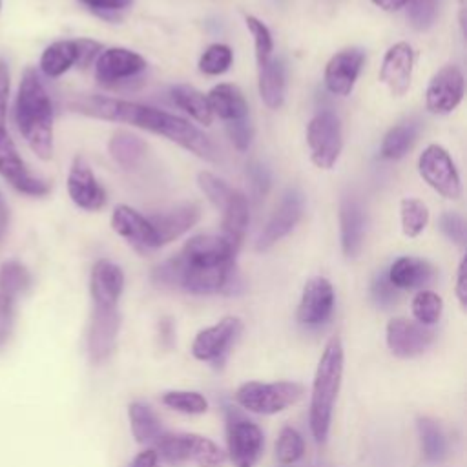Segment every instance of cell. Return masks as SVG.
Listing matches in <instances>:
<instances>
[{"label":"cell","instance_id":"cell-29","mask_svg":"<svg viewBox=\"0 0 467 467\" xmlns=\"http://www.w3.org/2000/svg\"><path fill=\"white\" fill-rule=\"evenodd\" d=\"M78 62V46L75 40H57L49 44L40 55V71L49 77L57 78L69 71Z\"/></svg>","mask_w":467,"mask_h":467},{"label":"cell","instance_id":"cell-17","mask_svg":"<svg viewBox=\"0 0 467 467\" xmlns=\"http://www.w3.org/2000/svg\"><path fill=\"white\" fill-rule=\"evenodd\" d=\"M67 193L71 201L88 212H97L106 204V192L99 184L89 164L78 155L73 159L67 173Z\"/></svg>","mask_w":467,"mask_h":467},{"label":"cell","instance_id":"cell-34","mask_svg":"<svg viewBox=\"0 0 467 467\" xmlns=\"http://www.w3.org/2000/svg\"><path fill=\"white\" fill-rule=\"evenodd\" d=\"M171 99H173V102H175L181 109H184L186 113H190V117L195 119L199 124H204V126H210V124H212L213 115H212L208 99H206L204 93H201V91L195 89L193 86H186V84L175 86V88L171 89Z\"/></svg>","mask_w":467,"mask_h":467},{"label":"cell","instance_id":"cell-35","mask_svg":"<svg viewBox=\"0 0 467 467\" xmlns=\"http://www.w3.org/2000/svg\"><path fill=\"white\" fill-rule=\"evenodd\" d=\"M400 215H401V230L407 237H418L429 223L427 206L414 197L401 199Z\"/></svg>","mask_w":467,"mask_h":467},{"label":"cell","instance_id":"cell-2","mask_svg":"<svg viewBox=\"0 0 467 467\" xmlns=\"http://www.w3.org/2000/svg\"><path fill=\"white\" fill-rule=\"evenodd\" d=\"M15 122L31 151L49 161L53 157V102L35 67H26L15 100Z\"/></svg>","mask_w":467,"mask_h":467},{"label":"cell","instance_id":"cell-51","mask_svg":"<svg viewBox=\"0 0 467 467\" xmlns=\"http://www.w3.org/2000/svg\"><path fill=\"white\" fill-rule=\"evenodd\" d=\"M82 5L89 7L91 11H120L131 4V0H78Z\"/></svg>","mask_w":467,"mask_h":467},{"label":"cell","instance_id":"cell-18","mask_svg":"<svg viewBox=\"0 0 467 467\" xmlns=\"http://www.w3.org/2000/svg\"><path fill=\"white\" fill-rule=\"evenodd\" d=\"M301 215H303V197L299 192L290 190L281 199L279 206L275 208V212L268 219L266 226L263 228V232L255 243V248L259 252L268 250L272 244H275L279 239H283L296 228Z\"/></svg>","mask_w":467,"mask_h":467},{"label":"cell","instance_id":"cell-1","mask_svg":"<svg viewBox=\"0 0 467 467\" xmlns=\"http://www.w3.org/2000/svg\"><path fill=\"white\" fill-rule=\"evenodd\" d=\"M66 106L71 111L86 117L111 120V122H126V124L148 130L151 133L162 135L177 142L179 146H182L184 150L192 151L201 159L217 161L215 146L199 128L162 109L142 106L139 102H130L122 99H109L102 95H73L66 102Z\"/></svg>","mask_w":467,"mask_h":467},{"label":"cell","instance_id":"cell-31","mask_svg":"<svg viewBox=\"0 0 467 467\" xmlns=\"http://www.w3.org/2000/svg\"><path fill=\"white\" fill-rule=\"evenodd\" d=\"M111 159L122 168H135L146 155V142L130 133V131H115L108 144Z\"/></svg>","mask_w":467,"mask_h":467},{"label":"cell","instance_id":"cell-37","mask_svg":"<svg viewBox=\"0 0 467 467\" xmlns=\"http://www.w3.org/2000/svg\"><path fill=\"white\" fill-rule=\"evenodd\" d=\"M412 316L418 323L431 327L434 323H438V319L441 317L443 312V301L436 292L431 290H420L414 297H412Z\"/></svg>","mask_w":467,"mask_h":467},{"label":"cell","instance_id":"cell-40","mask_svg":"<svg viewBox=\"0 0 467 467\" xmlns=\"http://www.w3.org/2000/svg\"><path fill=\"white\" fill-rule=\"evenodd\" d=\"M232 60L234 53L226 44H212L199 58V69L204 75H221L232 66Z\"/></svg>","mask_w":467,"mask_h":467},{"label":"cell","instance_id":"cell-19","mask_svg":"<svg viewBox=\"0 0 467 467\" xmlns=\"http://www.w3.org/2000/svg\"><path fill=\"white\" fill-rule=\"evenodd\" d=\"M365 53L358 47H348L336 53L325 66V86L332 95H350L358 75L363 67Z\"/></svg>","mask_w":467,"mask_h":467},{"label":"cell","instance_id":"cell-3","mask_svg":"<svg viewBox=\"0 0 467 467\" xmlns=\"http://www.w3.org/2000/svg\"><path fill=\"white\" fill-rule=\"evenodd\" d=\"M343 378V345L339 337L328 339L325 345L321 358L317 361V368L312 383L310 396V431L316 441H325L330 429L334 403L341 387Z\"/></svg>","mask_w":467,"mask_h":467},{"label":"cell","instance_id":"cell-12","mask_svg":"<svg viewBox=\"0 0 467 467\" xmlns=\"http://www.w3.org/2000/svg\"><path fill=\"white\" fill-rule=\"evenodd\" d=\"M120 328V314L117 306H93L88 328V356L91 363L106 361L115 350Z\"/></svg>","mask_w":467,"mask_h":467},{"label":"cell","instance_id":"cell-5","mask_svg":"<svg viewBox=\"0 0 467 467\" xmlns=\"http://www.w3.org/2000/svg\"><path fill=\"white\" fill-rule=\"evenodd\" d=\"M305 389L297 381H246L243 383L234 398L235 401L254 414H277L286 407L297 403Z\"/></svg>","mask_w":467,"mask_h":467},{"label":"cell","instance_id":"cell-24","mask_svg":"<svg viewBox=\"0 0 467 467\" xmlns=\"http://www.w3.org/2000/svg\"><path fill=\"white\" fill-rule=\"evenodd\" d=\"M148 219L153 224L159 243L162 246V244H168L170 241L181 237L192 226H195L197 221L201 219V208L197 202H182L166 212L155 213Z\"/></svg>","mask_w":467,"mask_h":467},{"label":"cell","instance_id":"cell-55","mask_svg":"<svg viewBox=\"0 0 467 467\" xmlns=\"http://www.w3.org/2000/svg\"><path fill=\"white\" fill-rule=\"evenodd\" d=\"M372 2H374L379 9L392 13V11H400L401 7H405L410 0H372Z\"/></svg>","mask_w":467,"mask_h":467},{"label":"cell","instance_id":"cell-56","mask_svg":"<svg viewBox=\"0 0 467 467\" xmlns=\"http://www.w3.org/2000/svg\"><path fill=\"white\" fill-rule=\"evenodd\" d=\"M7 221H9V210H7V206L4 202V195L0 192V239L7 228Z\"/></svg>","mask_w":467,"mask_h":467},{"label":"cell","instance_id":"cell-22","mask_svg":"<svg viewBox=\"0 0 467 467\" xmlns=\"http://www.w3.org/2000/svg\"><path fill=\"white\" fill-rule=\"evenodd\" d=\"M111 228L119 235L126 237L128 241H131L139 246H144V248H159L161 246L157 232H155L153 224L150 223V219L128 204L115 206V210L111 213Z\"/></svg>","mask_w":467,"mask_h":467},{"label":"cell","instance_id":"cell-8","mask_svg":"<svg viewBox=\"0 0 467 467\" xmlns=\"http://www.w3.org/2000/svg\"><path fill=\"white\" fill-rule=\"evenodd\" d=\"M418 171L421 179L440 195L447 199L462 197L460 173L445 148L438 144H429L418 159Z\"/></svg>","mask_w":467,"mask_h":467},{"label":"cell","instance_id":"cell-48","mask_svg":"<svg viewBox=\"0 0 467 467\" xmlns=\"http://www.w3.org/2000/svg\"><path fill=\"white\" fill-rule=\"evenodd\" d=\"M246 175L250 179V184H252L255 195L263 197L268 192V188H270V173H268V170L263 164H259V162H252L246 168Z\"/></svg>","mask_w":467,"mask_h":467},{"label":"cell","instance_id":"cell-13","mask_svg":"<svg viewBox=\"0 0 467 467\" xmlns=\"http://www.w3.org/2000/svg\"><path fill=\"white\" fill-rule=\"evenodd\" d=\"M334 310V288L327 277H310L301 292L297 306V321L306 327H319L327 323Z\"/></svg>","mask_w":467,"mask_h":467},{"label":"cell","instance_id":"cell-30","mask_svg":"<svg viewBox=\"0 0 467 467\" xmlns=\"http://www.w3.org/2000/svg\"><path fill=\"white\" fill-rule=\"evenodd\" d=\"M128 418L130 429L133 438L144 445H155L157 440L164 434L161 420L157 414L144 403L133 401L128 405Z\"/></svg>","mask_w":467,"mask_h":467},{"label":"cell","instance_id":"cell-39","mask_svg":"<svg viewBox=\"0 0 467 467\" xmlns=\"http://www.w3.org/2000/svg\"><path fill=\"white\" fill-rule=\"evenodd\" d=\"M305 452V440L294 427H283L275 441V458L283 465L296 463Z\"/></svg>","mask_w":467,"mask_h":467},{"label":"cell","instance_id":"cell-9","mask_svg":"<svg viewBox=\"0 0 467 467\" xmlns=\"http://www.w3.org/2000/svg\"><path fill=\"white\" fill-rule=\"evenodd\" d=\"M0 175L20 193L31 197H44L51 192V184L36 175H33L22 157L9 131H0Z\"/></svg>","mask_w":467,"mask_h":467},{"label":"cell","instance_id":"cell-10","mask_svg":"<svg viewBox=\"0 0 467 467\" xmlns=\"http://www.w3.org/2000/svg\"><path fill=\"white\" fill-rule=\"evenodd\" d=\"M463 89L465 80L462 69L454 64H447L432 75L425 89V106L431 113L447 115L462 102Z\"/></svg>","mask_w":467,"mask_h":467},{"label":"cell","instance_id":"cell-53","mask_svg":"<svg viewBox=\"0 0 467 467\" xmlns=\"http://www.w3.org/2000/svg\"><path fill=\"white\" fill-rule=\"evenodd\" d=\"M159 339L161 345L164 348H171L173 341H175V328H173V321L170 317H162L159 323Z\"/></svg>","mask_w":467,"mask_h":467},{"label":"cell","instance_id":"cell-26","mask_svg":"<svg viewBox=\"0 0 467 467\" xmlns=\"http://www.w3.org/2000/svg\"><path fill=\"white\" fill-rule=\"evenodd\" d=\"M432 274L434 270L427 261L412 255H401L390 265L387 277L394 288L407 290L423 286L431 281Z\"/></svg>","mask_w":467,"mask_h":467},{"label":"cell","instance_id":"cell-23","mask_svg":"<svg viewBox=\"0 0 467 467\" xmlns=\"http://www.w3.org/2000/svg\"><path fill=\"white\" fill-rule=\"evenodd\" d=\"M367 228V215L361 202L354 197H343L339 204L341 248L345 257L354 259L361 252Z\"/></svg>","mask_w":467,"mask_h":467},{"label":"cell","instance_id":"cell-49","mask_svg":"<svg viewBox=\"0 0 467 467\" xmlns=\"http://www.w3.org/2000/svg\"><path fill=\"white\" fill-rule=\"evenodd\" d=\"M77 46H78L77 67H88L102 53V44L91 38H77Z\"/></svg>","mask_w":467,"mask_h":467},{"label":"cell","instance_id":"cell-36","mask_svg":"<svg viewBox=\"0 0 467 467\" xmlns=\"http://www.w3.org/2000/svg\"><path fill=\"white\" fill-rule=\"evenodd\" d=\"M31 286L29 270L18 261H5L0 265V292L20 297Z\"/></svg>","mask_w":467,"mask_h":467},{"label":"cell","instance_id":"cell-6","mask_svg":"<svg viewBox=\"0 0 467 467\" xmlns=\"http://www.w3.org/2000/svg\"><path fill=\"white\" fill-rule=\"evenodd\" d=\"M226 445L234 467H254L265 449V436L257 423L246 420L241 412L226 410Z\"/></svg>","mask_w":467,"mask_h":467},{"label":"cell","instance_id":"cell-52","mask_svg":"<svg viewBox=\"0 0 467 467\" xmlns=\"http://www.w3.org/2000/svg\"><path fill=\"white\" fill-rule=\"evenodd\" d=\"M454 290H456V297H458L460 306L465 310L467 308V259L465 257L460 261Z\"/></svg>","mask_w":467,"mask_h":467},{"label":"cell","instance_id":"cell-42","mask_svg":"<svg viewBox=\"0 0 467 467\" xmlns=\"http://www.w3.org/2000/svg\"><path fill=\"white\" fill-rule=\"evenodd\" d=\"M197 182H199V188L202 190V193L208 197V201L219 210L224 208V204L228 202V199L234 192V188H230L223 179H219L217 175H213L210 171H201L197 175Z\"/></svg>","mask_w":467,"mask_h":467},{"label":"cell","instance_id":"cell-54","mask_svg":"<svg viewBox=\"0 0 467 467\" xmlns=\"http://www.w3.org/2000/svg\"><path fill=\"white\" fill-rule=\"evenodd\" d=\"M157 452L153 449H146L142 452H139L133 462L130 463V467H157Z\"/></svg>","mask_w":467,"mask_h":467},{"label":"cell","instance_id":"cell-44","mask_svg":"<svg viewBox=\"0 0 467 467\" xmlns=\"http://www.w3.org/2000/svg\"><path fill=\"white\" fill-rule=\"evenodd\" d=\"M440 230L458 246L465 244L467 239V228H465V221L460 213L456 212H443L440 215Z\"/></svg>","mask_w":467,"mask_h":467},{"label":"cell","instance_id":"cell-57","mask_svg":"<svg viewBox=\"0 0 467 467\" xmlns=\"http://www.w3.org/2000/svg\"><path fill=\"white\" fill-rule=\"evenodd\" d=\"M0 9H2V0H0Z\"/></svg>","mask_w":467,"mask_h":467},{"label":"cell","instance_id":"cell-41","mask_svg":"<svg viewBox=\"0 0 467 467\" xmlns=\"http://www.w3.org/2000/svg\"><path fill=\"white\" fill-rule=\"evenodd\" d=\"M244 22H246L248 31L254 36V47H255L257 64L266 62L268 58H272V51H274V40H272V33L268 29V26L265 22H261L254 15H246Z\"/></svg>","mask_w":467,"mask_h":467},{"label":"cell","instance_id":"cell-11","mask_svg":"<svg viewBox=\"0 0 467 467\" xmlns=\"http://www.w3.org/2000/svg\"><path fill=\"white\" fill-rule=\"evenodd\" d=\"M243 330V323L235 316H226L215 325L197 332L192 343V354L199 361H219L237 336Z\"/></svg>","mask_w":467,"mask_h":467},{"label":"cell","instance_id":"cell-50","mask_svg":"<svg viewBox=\"0 0 467 467\" xmlns=\"http://www.w3.org/2000/svg\"><path fill=\"white\" fill-rule=\"evenodd\" d=\"M9 67L4 60H0V131H5V113H7V99H9Z\"/></svg>","mask_w":467,"mask_h":467},{"label":"cell","instance_id":"cell-27","mask_svg":"<svg viewBox=\"0 0 467 467\" xmlns=\"http://www.w3.org/2000/svg\"><path fill=\"white\" fill-rule=\"evenodd\" d=\"M223 212V237L232 243L235 250H239L248 221H250V212H248V199L243 192L234 190L228 202L224 204Z\"/></svg>","mask_w":467,"mask_h":467},{"label":"cell","instance_id":"cell-28","mask_svg":"<svg viewBox=\"0 0 467 467\" xmlns=\"http://www.w3.org/2000/svg\"><path fill=\"white\" fill-rule=\"evenodd\" d=\"M257 88L265 106H268L270 109L281 108V104L285 102L286 82L285 67L279 60L268 58L266 62L257 64Z\"/></svg>","mask_w":467,"mask_h":467},{"label":"cell","instance_id":"cell-4","mask_svg":"<svg viewBox=\"0 0 467 467\" xmlns=\"http://www.w3.org/2000/svg\"><path fill=\"white\" fill-rule=\"evenodd\" d=\"M153 451L157 452V458L173 467H223L226 460V454L215 441L190 432H164L157 440Z\"/></svg>","mask_w":467,"mask_h":467},{"label":"cell","instance_id":"cell-46","mask_svg":"<svg viewBox=\"0 0 467 467\" xmlns=\"http://www.w3.org/2000/svg\"><path fill=\"white\" fill-rule=\"evenodd\" d=\"M226 131H228V137L232 140V144L239 150V151H246L250 142H252V124L246 119H241V120H234V122H226Z\"/></svg>","mask_w":467,"mask_h":467},{"label":"cell","instance_id":"cell-43","mask_svg":"<svg viewBox=\"0 0 467 467\" xmlns=\"http://www.w3.org/2000/svg\"><path fill=\"white\" fill-rule=\"evenodd\" d=\"M407 5V18L414 29L425 31L434 24L438 15L436 0H410Z\"/></svg>","mask_w":467,"mask_h":467},{"label":"cell","instance_id":"cell-21","mask_svg":"<svg viewBox=\"0 0 467 467\" xmlns=\"http://www.w3.org/2000/svg\"><path fill=\"white\" fill-rule=\"evenodd\" d=\"M124 288L122 268L108 259H100L93 265L89 275V292L93 306L113 308L119 303V297Z\"/></svg>","mask_w":467,"mask_h":467},{"label":"cell","instance_id":"cell-25","mask_svg":"<svg viewBox=\"0 0 467 467\" xmlns=\"http://www.w3.org/2000/svg\"><path fill=\"white\" fill-rule=\"evenodd\" d=\"M212 115L224 122H234L248 117V104L243 91L235 84H217L206 95Z\"/></svg>","mask_w":467,"mask_h":467},{"label":"cell","instance_id":"cell-20","mask_svg":"<svg viewBox=\"0 0 467 467\" xmlns=\"http://www.w3.org/2000/svg\"><path fill=\"white\" fill-rule=\"evenodd\" d=\"M414 51L407 42H396L390 46L383 57L379 67V80L389 88L394 97L407 93L412 78Z\"/></svg>","mask_w":467,"mask_h":467},{"label":"cell","instance_id":"cell-33","mask_svg":"<svg viewBox=\"0 0 467 467\" xmlns=\"http://www.w3.org/2000/svg\"><path fill=\"white\" fill-rule=\"evenodd\" d=\"M416 135H418V124L414 120H407L392 126L381 140V146H379L381 157L390 161L401 159L412 148Z\"/></svg>","mask_w":467,"mask_h":467},{"label":"cell","instance_id":"cell-14","mask_svg":"<svg viewBox=\"0 0 467 467\" xmlns=\"http://www.w3.org/2000/svg\"><path fill=\"white\" fill-rule=\"evenodd\" d=\"M434 339V332L418 321L394 317L387 325V347L398 358H414L423 354Z\"/></svg>","mask_w":467,"mask_h":467},{"label":"cell","instance_id":"cell-32","mask_svg":"<svg viewBox=\"0 0 467 467\" xmlns=\"http://www.w3.org/2000/svg\"><path fill=\"white\" fill-rule=\"evenodd\" d=\"M423 460L431 465H438L447 456V441L441 427L431 418H418L416 421Z\"/></svg>","mask_w":467,"mask_h":467},{"label":"cell","instance_id":"cell-47","mask_svg":"<svg viewBox=\"0 0 467 467\" xmlns=\"http://www.w3.org/2000/svg\"><path fill=\"white\" fill-rule=\"evenodd\" d=\"M372 299L379 306H390L398 301V288H394L387 275H378L372 283Z\"/></svg>","mask_w":467,"mask_h":467},{"label":"cell","instance_id":"cell-15","mask_svg":"<svg viewBox=\"0 0 467 467\" xmlns=\"http://www.w3.org/2000/svg\"><path fill=\"white\" fill-rule=\"evenodd\" d=\"M237 250L223 235H193L177 254L186 265L192 266H221L234 263Z\"/></svg>","mask_w":467,"mask_h":467},{"label":"cell","instance_id":"cell-38","mask_svg":"<svg viewBox=\"0 0 467 467\" xmlns=\"http://www.w3.org/2000/svg\"><path fill=\"white\" fill-rule=\"evenodd\" d=\"M161 401L184 414H202L208 410L206 398L197 390H168L161 396Z\"/></svg>","mask_w":467,"mask_h":467},{"label":"cell","instance_id":"cell-45","mask_svg":"<svg viewBox=\"0 0 467 467\" xmlns=\"http://www.w3.org/2000/svg\"><path fill=\"white\" fill-rule=\"evenodd\" d=\"M16 297L0 292V348L9 341L15 327Z\"/></svg>","mask_w":467,"mask_h":467},{"label":"cell","instance_id":"cell-16","mask_svg":"<svg viewBox=\"0 0 467 467\" xmlns=\"http://www.w3.org/2000/svg\"><path fill=\"white\" fill-rule=\"evenodd\" d=\"M146 67V60L126 47H109L95 60V78L104 86H113L139 75Z\"/></svg>","mask_w":467,"mask_h":467},{"label":"cell","instance_id":"cell-7","mask_svg":"<svg viewBox=\"0 0 467 467\" xmlns=\"http://www.w3.org/2000/svg\"><path fill=\"white\" fill-rule=\"evenodd\" d=\"M306 144L312 162L321 170H330L343 146L341 122L337 115L328 109L316 113L306 126Z\"/></svg>","mask_w":467,"mask_h":467}]
</instances>
